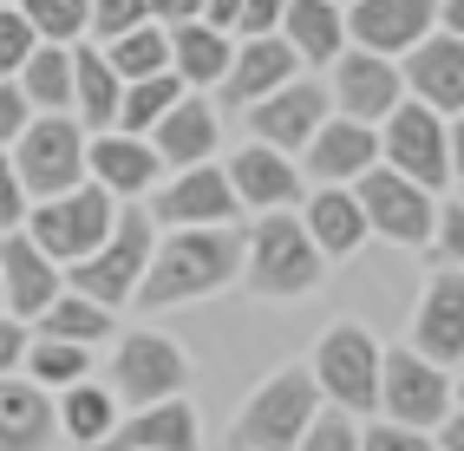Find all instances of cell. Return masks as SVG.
<instances>
[{"instance_id":"6da1fadb","label":"cell","mask_w":464,"mask_h":451,"mask_svg":"<svg viewBox=\"0 0 464 451\" xmlns=\"http://www.w3.org/2000/svg\"><path fill=\"white\" fill-rule=\"evenodd\" d=\"M242 275V235L236 229H170L144 262L138 308H177V301H203Z\"/></svg>"},{"instance_id":"7a4b0ae2","label":"cell","mask_w":464,"mask_h":451,"mask_svg":"<svg viewBox=\"0 0 464 451\" xmlns=\"http://www.w3.org/2000/svg\"><path fill=\"white\" fill-rule=\"evenodd\" d=\"M321 268H327V255L314 249V235L301 229L295 209H268V216L242 235V275H249V288L268 294V301L307 294L321 282Z\"/></svg>"},{"instance_id":"3957f363","label":"cell","mask_w":464,"mask_h":451,"mask_svg":"<svg viewBox=\"0 0 464 451\" xmlns=\"http://www.w3.org/2000/svg\"><path fill=\"white\" fill-rule=\"evenodd\" d=\"M150 249H158V223H150L138 203H125L105 243L92 249L85 262H72V268H66V288H72V294H85V301H99V308H118V301H131V294H138Z\"/></svg>"},{"instance_id":"277c9868","label":"cell","mask_w":464,"mask_h":451,"mask_svg":"<svg viewBox=\"0 0 464 451\" xmlns=\"http://www.w3.org/2000/svg\"><path fill=\"white\" fill-rule=\"evenodd\" d=\"M314 412H321V386H314L307 367L268 373L249 393L242 418H236V451H295Z\"/></svg>"},{"instance_id":"5b68a950","label":"cell","mask_w":464,"mask_h":451,"mask_svg":"<svg viewBox=\"0 0 464 451\" xmlns=\"http://www.w3.org/2000/svg\"><path fill=\"white\" fill-rule=\"evenodd\" d=\"M7 158H14V177H20L26 203L66 197V190L85 184V131H79V118H66V111H59V118H34Z\"/></svg>"},{"instance_id":"8992f818","label":"cell","mask_w":464,"mask_h":451,"mask_svg":"<svg viewBox=\"0 0 464 451\" xmlns=\"http://www.w3.org/2000/svg\"><path fill=\"white\" fill-rule=\"evenodd\" d=\"M111 223H118V203H111L99 184H79V190H66V197H46V203L26 209V235H34V243H40L59 268L85 262V255L111 235Z\"/></svg>"},{"instance_id":"52a82bcc","label":"cell","mask_w":464,"mask_h":451,"mask_svg":"<svg viewBox=\"0 0 464 451\" xmlns=\"http://www.w3.org/2000/svg\"><path fill=\"white\" fill-rule=\"evenodd\" d=\"M314 386L340 412H380V341L360 321H340L314 341Z\"/></svg>"},{"instance_id":"ba28073f","label":"cell","mask_w":464,"mask_h":451,"mask_svg":"<svg viewBox=\"0 0 464 451\" xmlns=\"http://www.w3.org/2000/svg\"><path fill=\"white\" fill-rule=\"evenodd\" d=\"M380 418L412 426V432H439L451 418V379H445V367H431V360L412 353V347L380 353Z\"/></svg>"},{"instance_id":"9c48e42d","label":"cell","mask_w":464,"mask_h":451,"mask_svg":"<svg viewBox=\"0 0 464 451\" xmlns=\"http://www.w3.org/2000/svg\"><path fill=\"white\" fill-rule=\"evenodd\" d=\"M406 105V79H399V59H380V53H360L347 46L327 66V111L334 118H353V125H386V118Z\"/></svg>"},{"instance_id":"30bf717a","label":"cell","mask_w":464,"mask_h":451,"mask_svg":"<svg viewBox=\"0 0 464 451\" xmlns=\"http://www.w3.org/2000/svg\"><path fill=\"white\" fill-rule=\"evenodd\" d=\"M380 164L399 170V177H412L419 190H445L451 184V150H445V118L406 99L386 125H380Z\"/></svg>"},{"instance_id":"8fae6325","label":"cell","mask_w":464,"mask_h":451,"mask_svg":"<svg viewBox=\"0 0 464 451\" xmlns=\"http://www.w3.org/2000/svg\"><path fill=\"white\" fill-rule=\"evenodd\" d=\"M353 203H360V216L366 229H380L386 243H431V216H439V203H431V190H419L412 177H399L386 164H373L366 177H353Z\"/></svg>"},{"instance_id":"7c38bea8","label":"cell","mask_w":464,"mask_h":451,"mask_svg":"<svg viewBox=\"0 0 464 451\" xmlns=\"http://www.w3.org/2000/svg\"><path fill=\"white\" fill-rule=\"evenodd\" d=\"M183 379H190V360H183V347L164 341V334H150V327L125 334V341H118V353H111V399H125V406L177 399Z\"/></svg>"},{"instance_id":"4fadbf2b","label":"cell","mask_w":464,"mask_h":451,"mask_svg":"<svg viewBox=\"0 0 464 451\" xmlns=\"http://www.w3.org/2000/svg\"><path fill=\"white\" fill-rule=\"evenodd\" d=\"M236 190L223 164H197V170H177L170 190H150V209L144 216L158 229H229L236 223Z\"/></svg>"},{"instance_id":"5bb4252c","label":"cell","mask_w":464,"mask_h":451,"mask_svg":"<svg viewBox=\"0 0 464 451\" xmlns=\"http://www.w3.org/2000/svg\"><path fill=\"white\" fill-rule=\"evenodd\" d=\"M347 46L406 59L425 34H439V0H347Z\"/></svg>"},{"instance_id":"9a60e30c","label":"cell","mask_w":464,"mask_h":451,"mask_svg":"<svg viewBox=\"0 0 464 451\" xmlns=\"http://www.w3.org/2000/svg\"><path fill=\"white\" fill-rule=\"evenodd\" d=\"M327 85L321 79H288V85H275L268 99L249 105V138L268 144V150H307V138H314L327 125Z\"/></svg>"},{"instance_id":"2e32d148","label":"cell","mask_w":464,"mask_h":451,"mask_svg":"<svg viewBox=\"0 0 464 451\" xmlns=\"http://www.w3.org/2000/svg\"><path fill=\"white\" fill-rule=\"evenodd\" d=\"M59 288H66V268H59L34 235H26V229L0 235V294H7L14 321H40Z\"/></svg>"},{"instance_id":"e0dca14e","label":"cell","mask_w":464,"mask_h":451,"mask_svg":"<svg viewBox=\"0 0 464 451\" xmlns=\"http://www.w3.org/2000/svg\"><path fill=\"white\" fill-rule=\"evenodd\" d=\"M399 79H406V99L431 105L439 118H458L464 111V40L425 34L406 59H399Z\"/></svg>"},{"instance_id":"ac0fdd59","label":"cell","mask_w":464,"mask_h":451,"mask_svg":"<svg viewBox=\"0 0 464 451\" xmlns=\"http://www.w3.org/2000/svg\"><path fill=\"white\" fill-rule=\"evenodd\" d=\"M158 177H164V164H158V150H150V138H125V131L85 138V184H99L111 203L144 197Z\"/></svg>"},{"instance_id":"d6986e66","label":"cell","mask_w":464,"mask_h":451,"mask_svg":"<svg viewBox=\"0 0 464 451\" xmlns=\"http://www.w3.org/2000/svg\"><path fill=\"white\" fill-rule=\"evenodd\" d=\"M412 353H425L431 367L464 360V275L458 268H439L425 282V301L412 314Z\"/></svg>"},{"instance_id":"ffe728a7","label":"cell","mask_w":464,"mask_h":451,"mask_svg":"<svg viewBox=\"0 0 464 451\" xmlns=\"http://www.w3.org/2000/svg\"><path fill=\"white\" fill-rule=\"evenodd\" d=\"M229 190L242 209H256V216H268V209H288L301 197V164L288 158V150H268V144H242L229 158Z\"/></svg>"},{"instance_id":"44dd1931","label":"cell","mask_w":464,"mask_h":451,"mask_svg":"<svg viewBox=\"0 0 464 451\" xmlns=\"http://www.w3.org/2000/svg\"><path fill=\"white\" fill-rule=\"evenodd\" d=\"M373 164H380V131L353 125V118H327L301 150V170L314 177V184H353V177H366Z\"/></svg>"},{"instance_id":"7402d4cb","label":"cell","mask_w":464,"mask_h":451,"mask_svg":"<svg viewBox=\"0 0 464 451\" xmlns=\"http://www.w3.org/2000/svg\"><path fill=\"white\" fill-rule=\"evenodd\" d=\"M288 79H301V59L288 53V40H282V34L242 40V46H236V59H229V72H223V105L249 111L256 99H268L275 85H288Z\"/></svg>"},{"instance_id":"603a6c76","label":"cell","mask_w":464,"mask_h":451,"mask_svg":"<svg viewBox=\"0 0 464 451\" xmlns=\"http://www.w3.org/2000/svg\"><path fill=\"white\" fill-rule=\"evenodd\" d=\"M53 445H59L53 393L26 373H7L0 379V451H53Z\"/></svg>"},{"instance_id":"cb8c5ba5","label":"cell","mask_w":464,"mask_h":451,"mask_svg":"<svg viewBox=\"0 0 464 451\" xmlns=\"http://www.w3.org/2000/svg\"><path fill=\"white\" fill-rule=\"evenodd\" d=\"M223 144V125H216V111L203 105V99H190L183 92L158 125H150V150H158V164L164 170H197V164H209V150Z\"/></svg>"},{"instance_id":"d4e9b609","label":"cell","mask_w":464,"mask_h":451,"mask_svg":"<svg viewBox=\"0 0 464 451\" xmlns=\"http://www.w3.org/2000/svg\"><path fill=\"white\" fill-rule=\"evenodd\" d=\"M111 451H197V412L190 399H158V406H131L125 426H111Z\"/></svg>"},{"instance_id":"484cf974","label":"cell","mask_w":464,"mask_h":451,"mask_svg":"<svg viewBox=\"0 0 464 451\" xmlns=\"http://www.w3.org/2000/svg\"><path fill=\"white\" fill-rule=\"evenodd\" d=\"M301 229L314 235V249L327 255V262H340V255H353L366 235V216H360V203H353V190L347 184H321V190H307V209H301Z\"/></svg>"},{"instance_id":"4316f807","label":"cell","mask_w":464,"mask_h":451,"mask_svg":"<svg viewBox=\"0 0 464 451\" xmlns=\"http://www.w3.org/2000/svg\"><path fill=\"white\" fill-rule=\"evenodd\" d=\"M282 40L301 66H334L347 53V14H340V0H288Z\"/></svg>"},{"instance_id":"83f0119b","label":"cell","mask_w":464,"mask_h":451,"mask_svg":"<svg viewBox=\"0 0 464 451\" xmlns=\"http://www.w3.org/2000/svg\"><path fill=\"white\" fill-rule=\"evenodd\" d=\"M118 99H125V85H118V72L105 66V53L79 40L72 46V118H79V131L85 138H99L118 125Z\"/></svg>"},{"instance_id":"f1b7e54d","label":"cell","mask_w":464,"mask_h":451,"mask_svg":"<svg viewBox=\"0 0 464 451\" xmlns=\"http://www.w3.org/2000/svg\"><path fill=\"white\" fill-rule=\"evenodd\" d=\"M229 59H236V40L229 34H216V26H203V20L170 26V72L183 85H223Z\"/></svg>"},{"instance_id":"f546056e","label":"cell","mask_w":464,"mask_h":451,"mask_svg":"<svg viewBox=\"0 0 464 451\" xmlns=\"http://www.w3.org/2000/svg\"><path fill=\"white\" fill-rule=\"evenodd\" d=\"M14 85L26 92V105H34V118H72V46H34L26 53V66L14 72Z\"/></svg>"},{"instance_id":"4dcf8cb0","label":"cell","mask_w":464,"mask_h":451,"mask_svg":"<svg viewBox=\"0 0 464 451\" xmlns=\"http://www.w3.org/2000/svg\"><path fill=\"white\" fill-rule=\"evenodd\" d=\"M53 412H59V432H66L72 445H105L111 426H118V399H111V386H92V379L66 386V393L53 399Z\"/></svg>"},{"instance_id":"1f68e13d","label":"cell","mask_w":464,"mask_h":451,"mask_svg":"<svg viewBox=\"0 0 464 451\" xmlns=\"http://www.w3.org/2000/svg\"><path fill=\"white\" fill-rule=\"evenodd\" d=\"M99 53H105V66L118 72V85L158 79V72H170V26L144 20V26H131V34H118L111 46H99Z\"/></svg>"},{"instance_id":"d6a6232c","label":"cell","mask_w":464,"mask_h":451,"mask_svg":"<svg viewBox=\"0 0 464 451\" xmlns=\"http://www.w3.org/2000/svg\"><path fill=\"white\" fill-rule=\"evenodd\" d=\"M46 341H72V347H99V341H111V308H99V301H85V294H72V288H59L53 294V308L34 321Z\"/></svg>"},{"instance_id":"836d02e7","label":"cell","mask_w":464,"mask_h":451,"mask_svg":"<svg viewBox=\"0 0 464 451\" xmlns=\"http://www.w3.org/2000/svg\"><path fill=\"white\" fill-rule=\"evenodd\" d=\"M190 92V85H183L177 72H158V79H131L125 85V99H118V125L111 131H125V138H150V125H158V118Z\"/></svg>"},{"instance_id":"e575fe53","label":"cell","mask_w":464,"mask_h":451,"mask_svg":"<svg viewBox=\"0 0 464 451\" xmlns=\"http://www.w3.org/2000/svg\"><path fill=\"white\" fill-rule=\"evenodd\" d=\"M26 379L34 386H46V393H66V386H79L85 373H92V347H72V341H46V334H34L26 341Z\"/></svg>"},{"instance_id":"d590c367","label":"cell","mask_w":464,"mask_h":451,"mask_svg":"<svg viewBox=\"0 0 464 451\" xmlns=\"http://www.w3.org/2000/svg\"><path fill=\"white\" fill-rule=\"evenodd\" d=\"M20 14L46 46H79L85 40V0H20Z\"/></svg>"},{"instance_id":"8d00e7d4","label":"cell","mask_w":464,"mask_h":451,"mask_svg":"<svg viewBox=\"0 0 464 451\" xmlns=\"http://www.w3.org/2000/svg\"><path fill=\"white\" fill-rule=\"evenodd\" d=\"M150 20V0H85V40L92 46H111L118 34Z\"/></svg>"},{"instance_id":"74e56055","label":"cell","mask_w":464,"mask_h":451,"mask_svg":"<svg viewBox=\"0 0 464 451\" xmlns=\"http://www.w3.org/2000/svg\"><path fill=\"white\" fill-rule=\"evenodd\" d=\"M295 451H360V426H353V412H340V406H321L314 418H307V432Z\"/></svg>"},{"instance_id":"f35d334b","label":"cell","mask_w":464,"mask_h":451,"mask_svg":"<svg viewBox=\"0 0 464 451\" xmlns=\"http://www.w3.org/2000/svg\"><path fill=\"white\" fill-rule=\"evenodd\" d=\"M34 46H40V34L26 26V14L20 7H0V79H14Z\"/></svg>"},{"instance_id":"ab89813d","label":"cell","mask_w":464,"mask_h":451,"mask_svg":"<svg viewBox=\"0 0 464 451\" xmlns=\"http://www.w3.org/2000/svg\"><path fill=\"white\" fill-rule=\"evenodd\" d=\"M360 451H431V432H412V426H392V418H373L360 432Z\"/></svg>"},{"instance_id":"60d3db41","label":"cell","mask_w":464,"mask_h":451,"mask_svg":"<svg viewBox=\"0 0 464 451\" xmlns=\"http://www.w3.org/2000/svg\"><path fill=\"white\" fill-rule=\"evenodd\" d=\"M26 190H20V177H14V158L0 150V235H14V229H26Z\"/></svg>"},{"instance_id":"b9f144b4","label":"cell","mask_w":464,"mask_h":451,"mask_svg":"<svg viewBox=\"0 0 464 451\" xmlns=\"http://www.w3.org/2000/svg\"><path fill=\"white\" fill-rule=\"evenodd\" d=\"M26 125H34V105H26V92L14 79H0V150H14Z\"/></svg>"},{"instance_id":"7bdbcfd3","label":"cell","mask_w":464,"mask_h":451,"mask_svg":"<svg viewBox=\"0 0 464 451\" xmlns=\"http://www.w3.org/2000/svg\"><path fill=\"white\" fill-rule=\"evenodd\" d=\"M431 243H439L445 262H464V197L439 203V216H431Z\"/></svg>"},{"instance_id":"ee69618b","label":"cell","mask_w":464,"mask_h":451,"mask_svg":"<svg viewBox=\"0 0 464 451\" xmlns=\"http://www.w3.org/2000/svg\"><path fill=\"white\" fill-rule=\"evenodd\" d=\"M282 14H288V0H242V14H236V34H242V40L282 34Z\"/></svg>"},{"instance_id":"f6af8a7d","label":"cell","mask_w":464,"mask_h":451,"mask_svg":"<svg viewBox=\"0 0 464 451\" xmlns=\"http://www.w3.org/2000/svg\"><path fill=\"white\" fill-rule=\"evenodd\" d=\"M26 321H14V314H0V379L7 373H20V360H26Z\"/></svg>"},{"instance_id":"bcb514c9","label":"cell","mask_w":464,"mask_h":451,"mask_svg":"<svg viewBox=\"0 0 464 451\" xmlns=\"http://www.w3.org/2000/svg\"><path fill=\"white\" fill-rule=\"evenodd\" d=\"M150 20H158V26H183V20H203V0H150Z\"/></svg>"},{"instance_id":"7dc6e473","label":"cell","mask_w":464,"mask_h":451,"mask_svg":"<svg viewBox=\"0 0 464 451\" xmlns=\"http://www.w3.org/2000/svg\"><path fill=\"white\" fill-rule=\"evenodd\" d=\"M236 14L242 0H203V26H216V34H236Z\"/></svg>"},{"instance_id":"c3c4849f","label":"cell","mask_w":464,"mask_h":451,"mask_svg":"<svg viewBox=\"0 0 464 451\" xmlns=\"http://www.w3.org/2000/svg\"><path fill=\"white\" fill-rule=\"evenodd\" d=\"M445 150H451V184H464V111L445 118Z\"/></svg>"},{"instance_id":"681fc988","label":"cell","mask_w":464,"mask_h":451,"mask_svg":"<svg viewBox=\"0 0 464 451\" xmlns=\"http://www.w3.org/2000/svg\"><path fill=\"white\" fill-rule=\"evenodd\" d=\"M439 34L464 40V0H439Z\"/></svg>"},{"instance_id":"f907efd6","label":"cell","mask_w":464,"mask_h":451,"mask_svg":"<svg viewBox=\"0 0 464 451\" xmlns=\"http://www.w3.org/2000/svg\"><path fill=\"white\" fill-rule=\"evenodd\" d=\"M439 451H464V412H451L439 426Z\"/></svg>"},{"instance_id":"816d5d0a","label":"cell","mask_w":464,"mask_h":451,"mask_svg":"<svg viewBox=\"0 0 464 451\" xmlns=\"http://www.w3.org/2000/svg\"><path fill=\"white\" fill-rule=\"evenodd\" d=\"M451 412H464V386H451Z\"/></svg>"},{"instance_id":"f5cc1de1","label":"cell","mask_w":464,"mask_h":451,"mask_svg":"<svg viewBox=\"0 0 464 451\" xmlns=\"http://www.w3.org/2000/svg\"><path fill=\"white\" fill-rule=\"evenodd\" d=\"M0 314H7V294H0Z\"/></svg>"},{"instance_id":"db71d44e","label":"cell","mask_w":464,"mask_h":451,"mask_svg":"<svg viewBox=\"0 0 464 451\" xmlns=\"http://www.w3.org/2000/svg\"><path fill=\"white\" fill-rule=\"evenodd\" d=\"M0 7H7V0H0Z\"/></svg>"}]
</instances>
